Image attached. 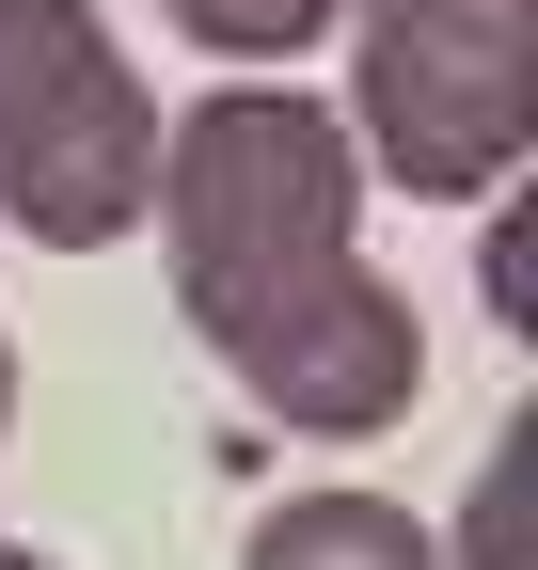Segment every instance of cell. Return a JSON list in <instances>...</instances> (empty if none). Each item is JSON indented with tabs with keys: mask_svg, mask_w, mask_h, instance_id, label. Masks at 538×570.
I'll use <instances>...</instances> for the list:
<instances>
[{
	"mask_svg": "<svg viewBox=\"0 0 538 570\" xmlns=\"http://www.w3.org/2000/svg\"><path fill=\"white\" fill-rule=\"evenodd\" d=\"M175 302L222 348V381L301 428V444H380L428 396L412 302L365 269V159L301 80H222L159 127V206Z\"/></svg>",
	"mask_w": 538,
	"mask_h": 570,
	"instance_id": "1",
	"label": "cell"
},
{
	"mask_svg": "<svg viewBox=\"0 0 538 570\" xmlns=\"http://www.w3.org/2000/svg\"><path fill=\"white\" fill-rule=\"evenodd\" d=\"M349 159L412 206H476L538 142V0H349Z\"/></svg>",
	"mask_w": 538,
	"mask_h": 570,
	"instance_id": "2",
	"label": "cell"
},
{
	"mask_svg": "<svg viewBox=\"0 0 538 570\" xmlns=\"http://www.w3.org/2000/svg\"><path fill=\"white\" fill-rule=\"evenodd\" d=\"M159 206V96L96 0H0V223L32 254H111Z\"/></svg>",
	"mask_w": 538,
	"mask_h": 570,
	"instance_id": "3",
	"label": "cell"
},
{
	"mask_svg": "<svg viewBox=\"0 0 538 570\" xmlns=\"http://www.w3.org/2000/svg\"><path fill=\"white\" fill-rule=\"evenodd\" d=\"M238 570H444V539L396 508V491H286Z\"/></svg>",
	"mask_w": 538,
	"mask_h": 570,
	"instance_id": "4",
	"label": "cell"
},
{
	"mask_svg": "<svg viewBox=\"0 0 538 570\" xmlns=\"http://www.w3.org/2000/svg\"><path fill=\"white\" fill-rule=\"evenodd\" d=\"M349 0H175V32L190 48H222V63H301Z\"/></svg>",
	"mask_w": 538,
	"mask_h": 570,
	"instance_id": "5",
	"label": "cell"
},
{
	"mask_svg": "<svg viewBox=\"0 0 538 570\" xmlns=\"http://www.w3.org/2000/svg\"><path fill=\"white\" fill-rule=\"evenodd\" d=\"M522 444L538 428H491V475H476V523H459L444 570H522Z\"/></svg>",
	"mask_w": 538,
	"mask_h": 570,
	"instance_id": "6",
	"label": "cell"
},
{
	"mask_svg": "<svg viewBox=\"0 0 538 570\" xmlns=\"http://www.w3.org/2000/svg\"><path fill=\"white\" fill-rule=\"evenodd\" d=\"M0 570H63V554H32V539H0Z\"/></svg>",
	"mask_w": 538,
	"mask_h": 570,
	"instance_id": "7",
	"label": "cell"
}]
</instances>
